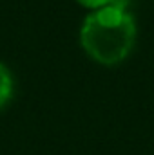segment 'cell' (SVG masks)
Instances as JSON below:
<instances>
[{"label":"cell","mask_w":154,"mask_h":155,"mask_svg":"<svg viewBox=\"0 0 154 155\" xmlns=\"http://www.w3.org/2000/svg\"><path fill=\"white\" fill-rule=\"evenodd\" d=\"M136 33V20L129 9L105 5L83 18L80 45L93 61L113 67L129 58L134 49Z\"/></svg>","instance_id":"6da1fadb"},{"label":"cell","mask_w":154,"mask_h":155,"mask_svg":"<svg viewBox=\"0 0 154 155\" xmlns=\"http://www.w3.org/2000/svg\"><path fill=\"white\" fill-rule=\"evenodd\" d=\"M13 94V76L5 65L0 63V108L11 99Z\"/></svg>","instance_id":"7a4b0ae2"},{"label":"cell","mask_w":154,"mask_h":155,"mask_svg":"<svg viewBox=\"0 0 154 155\" xmlns=\"http://www.w3.org/2000/svg\"><path fill=\"white\" fill-rule=\"evenodd\" d=\"M76 2L80 5H83L85 9H89V11H96L100 7H105V5L111 4V0H76Z\"/></svg>","instance_id":"3957f363"}]
</instances>
